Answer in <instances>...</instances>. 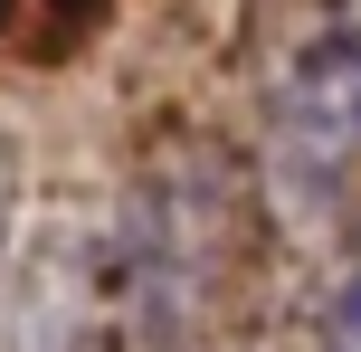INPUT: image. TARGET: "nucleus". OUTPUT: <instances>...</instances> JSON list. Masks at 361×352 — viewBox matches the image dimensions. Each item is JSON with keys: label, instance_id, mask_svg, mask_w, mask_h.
Returning <instances> with one entry per match:
<instances>
[{"label": "nucleus", "instance_id": "obj_1", "mask_svg": "<svg viewBox=\"0 0 361 352\" xmlns=\"http://www.w3.org/2000/svg\"><path fill=\"white\" fill-rule=\"evenodd\" d=\"M200 315V238L180 200H143L95 229H48L10 315V352H180Z\"/></svg>", "mask_w": 361, "mask_h": 352}, {"label": "nucleus", "instance_id": "obj_2", "mask_svg": "<svg viewBox=\"0 0 361 352\" xmlns=\"http://www.w3.org/2000/svg\"><path fill=\"white\" fill-rule=\"evenodd\" d=\"M257 114H267V162L295 200L361 190V0H314L267 19Z\"/></svg>", "mask_w": 361, "mask_h": 352}, {"label": "nucleus", "instance_id": "obj_3", "mask_svg": "<svg viewBox=\"0 0 361 352\" xmlns=\"http://www.w3.org/2000/svg\"><path fill=\"white\" fill-rule=\"evenodd\" d=\"M305 352H361V238H352V257L333 267L324 305H314V334H305Z\"/></svg>", "mask_w": 361, "mask_h": 352}, {"label": "nucleus", "instance_id": "obj_4", "mask_svg": "<svg viewBox=\"0 0 361 352\" xmlns=\"http://www.w3.org/2000/svg\"><path fill=\"white\" fill-rule=\"evenodd\" d=\"M10 229H19V143L0 133V277H10Z\"/></svg>", "mask_w": 361, "mask_h": 352}]
</instances>
